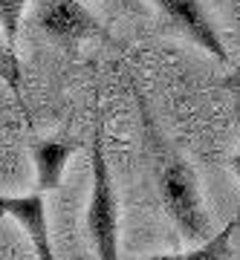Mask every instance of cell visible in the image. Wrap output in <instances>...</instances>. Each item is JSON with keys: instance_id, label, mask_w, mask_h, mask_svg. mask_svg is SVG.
Instances as JSON below:
<instances>
[{"instance_id": "8", "label": "cell", "mask_w": 240, "mask_h": 260, "mask_svg": "<svg viewBox=\"0 0 240 260\" xmlns=\"http://www.w3.org/2000/svg\"><path fill=\"white\" fill-rule=\"evenodd\" d=\"M0 81L6 84L18 99L23 95V67L18 61V52L6 44L3 35H0Z\"/></svg>"}, {"instance_id": "11", "label": "cell", "mask_w": 240, "mask_h": 260, "mask_svg": "<svg viewBox=\"0 0 240 260\" xmlns=\"http://www.w3.org/2000/svg\"><path fill=\"white\" fill-rule=\"evenodd\" d=\"M231 171H234V174H237V179H240V150L231 156Z\"/></svg>"}, {"instance_id": "10", "label": "cell", "mask_w": 240, "mask_h": 260, "mask_svg": "<svg viewBox=\"0 0 240 260\" xmlns=\"http://www.w3.org/2000/svg\"><path fill=\"white\" fill-rule=\"evenodd\" d=\"M220 87H223V90H231V93H240V67H237V70H231V73L223 78Z\"/></svg>"}, {"instance_id": "1", "label": "cell", "mask_w": 240, "mask_h": 260, "mask_svg": "<svg viewBox=\"0 0 240 260\" xmlns=\"http://www.w3.org/2000/svg\"><path fill=\"white\" fill-rule=\"evenodd\" d=\"M157 165L159 197H162V208L168 211L171 223L179 229L183 240L194 243V246L205 243L212 237V220L205 211L194 168L165 145H159Z\"/></svg>"}, {"instance_id": "7", "label": "cell", "mask_w": 240, "mask_h": 260, "mask_svg": "<svg viewBox=\"0 0 240 260\" xmlns=\"http://www.w3.org/2000/svg\"><path fill=\"white\" fill-rule=\"evenodd\" d=\"M237 225H240V214L237 217H231L223 232L212 234L205 243H197L194 249L174 251V254H151L148 260H229V254H231V234H234Z\"/></svg>"}, {"instance_id": "5", "label": "cell", "mask_w": 240, "mask_h": 260, "mask_svg": "<svg viewBox=\"0 0 240 260\" xmlns=\"http://www.w3.org/2000/svg\"><path fill=\"white\" fill-rule=\"evenodd\" d=\"M0 217H12L32 240L38 260H55L52 240H49V223H46V200L41 191L23 197L0 194Z\"/></svg>"}, {"instance_id": "2", "label": "cell", "mask_w": 240, "mask_h": 260, "mask_svg": "<svg viewBox=\"0 0 240 260\" xmlns=\"http://www.w3.org/2000/svg\"><path fill=\"white\" fill-rule=\"evenodd\" d=\"M93 165V194L87 205V234L99 260H119V197L104 156L102 136L96 133L90 145Z\"/></svg>"}, {"instance_id": "9", "label": "cell", "mask_w": 240, "mask_h": 260, "mask_svg": "<svg viewBox=\"0 0 240 260\" xmlns=\"http://www.w3.org/2000/svg\"><path fill=\"white\" fill-rule=\"evenodd\" d=\"M26 6H29V0H0V35L6 38V44L12 49L18 47L20 20H23Z\"/></svg>"}, {"instance_id": "12", "label": "cell", "mask_w": 240, "mask_h": 260, "mask_svg": "<svg viewBox=\"0 0 240 260\" xmlns=\"http://www.w3.org/2000/svg\"><path fill=\"white\" fill-rule=\"evenodd\" d=\"M0 260H3V257H0Z\"/></svg>"}, {"instance_id": "6", "label": "cell", "mask_w": 240, "mask_h": 260, "mask_svg": "<svg viewBox=\"0 0 240 260\" xmlns=\"http://www.w3.org/2000/svg\"><path fill=\"white\" fill-rule=\"evenodd\" d=\"M81 148V142L73 139H35L32 142V165H35V188L41 194L55 191L64 179L67 162L75 150Z\"/></svg>"}, {"instance_id": "3", "label": "cell", "mask_w": 240, "mask_h": 260, "mask_svg": "<svg viewBox=\"0 0 240 260\" xmlns=\"http://www.w3.org/2000/svg\"><path fill=\"white\" fill-rule=\"evenodd\" d=\"M154 3L162 12V18L174 29H179L191 44H197L200 49H205L208 55L223 61V64H229V52L223 47V38L200 0H154Z\"/></svg>"}, {"instance_id": "4", "label": "cell", "mask_w": 240, "mask_h": 260, "mask_svg": "<svg viewBox=\"0 0 240 260\" xmlns=\"http://www.w3.org/2000/svg\"><path fill=\"white\" fill-rule=\"evenodd\" d=\"M35 20L46 35L55 38L58 44H67V47H73L84 38L102 35L99 20L78 0H41Z\"/></svg>"}]
</instances>
